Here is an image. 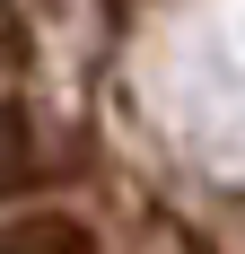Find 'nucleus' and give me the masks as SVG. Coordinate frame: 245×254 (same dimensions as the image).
<instances>
[{
    "label": "nucleus",
    "instance_id": "f03ea898",
    "mask_svg": "<svg viewBox=\"0 0 245 254\" xmlns=\"http://www.w3.org/2000/svg\"><path fill=\"white\" fill-rule=\"evenodd\" d=\"M0 254H97L88 219L79 210H18V219H0Z\"/></svg>",
    "mask_w": 245,
    "mask_h": 254
},
{
    "label": "nucleus",
    "instance_id": "f257e3e1",
    "mask_svg": "<svg viewBox=\"0 0 245 254\" xmlns=\"http://www.w3.org/2000/svg\"><path fill=\"white\" fill-rule=\"evenodd\" d=\"M35 176H44V131H35V105L0 88V202L35 193Z\"/></svg>",
    "mask_w": 245,
    "mask_h": 254
}]
</instances>
